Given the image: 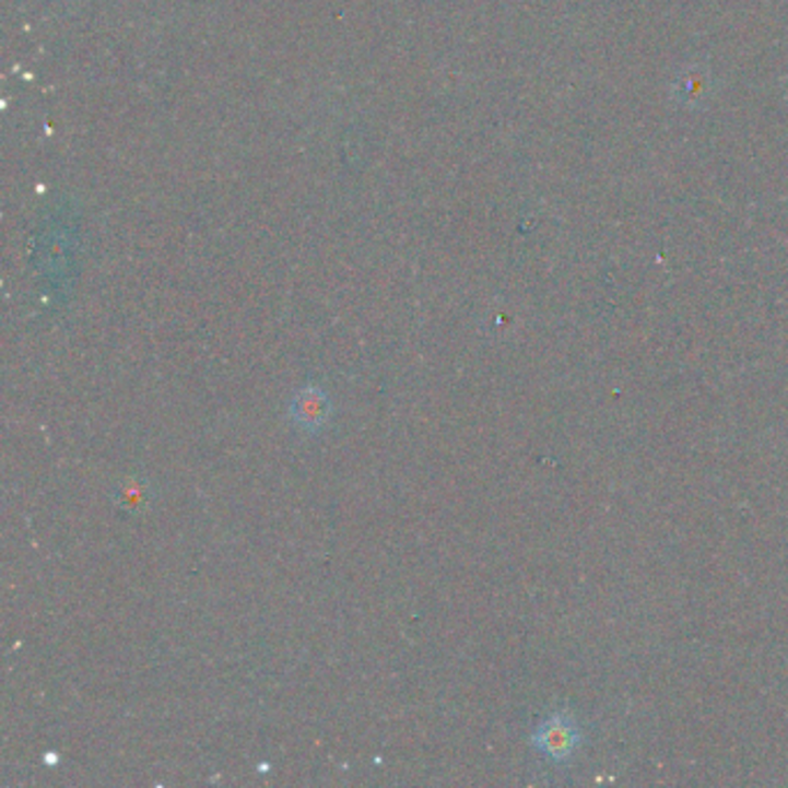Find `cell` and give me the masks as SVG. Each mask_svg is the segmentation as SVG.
<instances>
[{
    "label": "cell",
    "instance_id": "6da1fadb",
    "mask_svg": "<svg viewBox=\"0 0 788 788\" xmlns=\"http://www.w3.org/2000/svg\"><path fill=\"white\" fill-rule=\"evenodd\" d=\"M331 410L329 393L321 387H315V384L303 387L292 400V419L298 428L308 433L325 428L331 419Z\"/></svg>",
    "mask_w": 788,
    "mask_h": 788
},
{
    "label": "cell",
    "instance_id": "7a4b0ae2",
    "mask_svg": "<svg viewBox=\"0 0 788 788\" xmlns=\"http://www.w3.org/2000/svg\"><path fill=\"white\" fill-rule=\"evenodd\" d=\"M578 740V729L567 717H551L549 721L541 724V729L534 736V744L539 750L555 761L567 758L574 752Z\"/></svg>",
    "mask_w": 788,
    "mask_h": 788
}]
</instances>
